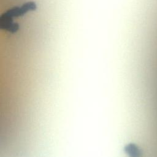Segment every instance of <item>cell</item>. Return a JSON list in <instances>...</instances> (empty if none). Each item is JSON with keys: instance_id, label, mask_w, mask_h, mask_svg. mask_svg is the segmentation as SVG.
<instances>
[{"instance_id": "obj_1", "label": "cell", "mask_w": 157, "mask_h": 157, "mask_svg": "<svg viewBox=\"0 0 157 157\" xmlns=\"http://www.w3.org/2000/svg\"><path fill=\"white\" fill-rule=\"evenodd\" d=\"M36 9V5L34 2H27L23 4L21 7H13L2 15L14 19V18L23 16L28 12L34 11Z\"/></svg>"}]
</instances>
